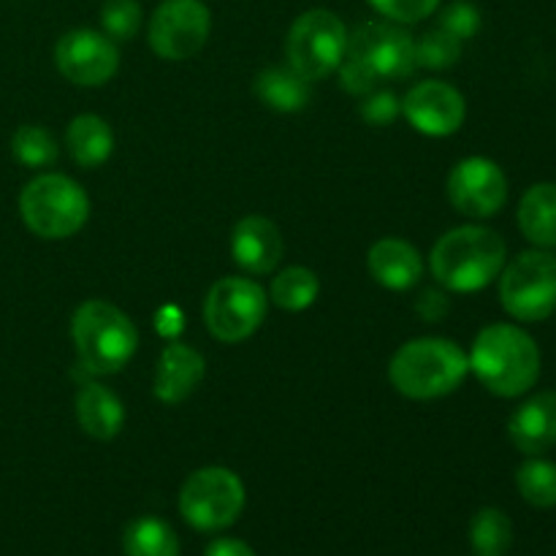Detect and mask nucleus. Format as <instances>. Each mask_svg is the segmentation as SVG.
<instances>
[{
    "instance_id": "obj_16",
    "label": "nucleus",
    "mask_w": 556,
    "mask_h": 556,
    "mask_svg": "<svg viewBox=\"0 0 556 556\" xmlns=\"http://www.w3.org/2000/svg\"><path fill=\"white\" fill-rule=\"evenodd\" d=\"M508 438L521 454L541 456L556 445V391H543L516 407L508 421Z\"/></svg>"
},
{
    "instance_id": "obj_25",
    "label": "nucleus",
    "mask_w": 556,
    "mask_h": 556,
    "mask_svg": "<svg viewBox=\"0 0 556 556\" xmlns=\"http://www.w3.org/2000/svg\"><path fill=\"white\" fill-rule=\"evenodd\" d=\"M470 543L476 556H508L514 525L500 508H483L470 521Z\"/></svg>"
},
{
    "instance_id": "obj_33",
    "label": "nucleus",
    "mask_w": 556,
    "mask_h": 556,
    "mask_svg": "<svg viewBox=\"0 0 556 556\" xmlns=\"http://www.w3.org/2000/svg\"><path fill=\"white\" fill-rule=\"evenodd\" d=\"M204 556H255V554L244 541H237V538H220V541L206 546Z\"/></svg>"
},
{
    "instance_id": "obj_14",
    "label": "nucleus",
    "mask_w": 556,
    "mask_h": 556,
    "mask_svg": "<svg viewBox=\"0 0 556 556\" xmlns=\"http://www.w3.org/2000/svg\"><path fill=\"white\" fill-rule=\"evenodd\" d=\"M402 112L410 125L427 136H451L465 123V98L445 81H421L407 92Z\"/></svg>"
},
{
    "instance_id": "obj_24",
    "label": "nucleus",
    "mask_w": 556,
    "mask_h": 556,
    "mask_svg": "<svg viewBox=\"0 0 556 556\" xmlns=\"http://www.w3.org/2000/svg\"><path fill=\"white\" fill-rule=\"evenodd\" d=\"M320 280L307 266H288L271 280V302L288 313H302L318 299Z\"/></svg>"
},
{
    "instance_id": "obj_1",
    "label": "nucleus",
    "mask_w": 556,
    "mask_h": 556,
    "mask_svg": "<svg viewBox=\"0 0 556 556\" xmlns=\"http://www.w3.org/2000/svg\"><path fill=\"white\" fill-rule=\"evenodd\" d=\"M416 41L389 22H367L348 36L342 87L351 96H369L386 79H405L416 71Z\"/></svg>"
},
{
    "instance_id": "obj_8",
    "label": "nucleus",
    "mask_w": 556,
    "mask_h": 556,
    "mask_svg": "<svg viewBox=\"0 0 556 556\" xmlns=\"http://www.w3.org/2000/svg\"><path fill=\"white\" fill-rule=\"evenodd\" d=\"M345 47L348 30L340 16L326 9H313L299 16L288 30V65L309 81L326 79L342 65Z\"/></svg>"
},
{
    "instance_id": "obj_11",
    "label": "nucleus",
    "mask_w": 556,
    "mask_h": 556,
    "mask_svg": "<svg viewBox=\"0 0 556 556\" xmlns=\"http://www.w3.org/2000/svg\"><path fill=\"white\" fill-rule=\"evenodd\" d=\"M212 16L201 0H163L150 20V47L163 60H188L206 43Z\"/></svg>"
},
{
    "instance_id": "obj_26",
    "label": "nucleus",
    "mask_w": 556,
    "mask_h": 556,
    "mask_svg": "<svg viewBox=\"0 0 556 556\" xmlns=\"http://www.w3.org/2000/svg\"><path fill=\"white\" fill-rule=\"evenodd\" d=\"M516 486L532 508H556V465L548 459H530L516 472Z\"/></svg>"
},
{
    "instance_id": "obj_32",
    "label": "nucleus",
    "mask_w": 556,
    "mask_h": 556,
    "mask_svg": "<svg viewBox=\"0 0 556 556\" xmlns=\"http://www.w3.org/2000/svg\"><path fill=\"white\" fill-rule=\"evenodd\" d=\"M362 106V117L372 125H389L394 123V117L400 114V101L394 98V92H386V90H375L369 96H364Z\"/></svg>"
},
{
    "instance_id": "obj_10",
    "label": "nucleus",
    "mask_w": 556,
    "mask_h": 556,
    "mask_svg": "<svg viewBox=\"0 0 556 556\" xmlns=\"http://www.w3.org/2000/svg\"><path fill=\"white\" fill-rule=\"evenodd\" d=\"M269 299L250 277H223L210 288L204 302V324L220 342H242L264 324Z\"/></svg>"
},
{
    "instance_id": "obj_29",
    "label": "nucleus",
    "mask_w": 556,
    "mask_h": 556,
    "mask_svg": "<svg viewBox=\"0 0 556 556\" xmlns=\"http://www.w3.org/2000/svg\"><path fill=\"white\" fill-rule=\"evenodd\" d=\"M139 0H106L101 9V25L112 41H130L141 27Z\"/></svg>"
},
{
    "instance_id": "obj_6",
    "label": "nucleus",
    "mask_w": 556,
    "mask_h": 556,
    "mask_svg": "<svg viewBox=\"0 0 556 556\" xmlns=\"http://www.w3.org/2000/svg\"><path fill=\"white\" fill-rule=\"evenodd\" d=\"M20 215L41 239H68L90 217V199L63 174H38L20 193Z\"/></svg>"
},
{
    "instance_id": "obj_5",
    "label": "nucleus",
    "mask_w": 556,
    "mask_h": 556,
    "mask_svg": "<svg viewBox=\"0 0 556 556\" xmlns=\"http://www.w3.org/2000/svg\"><path fill=\"white\" fill-rule=\"evenodd\" d=\"M71 337L87 372L117 375L139 348L134 320L103 299H90L74 313Z\"/></svg>"
},
{
    "instance_id": "obj_9",
    "label": "nucleus",
    "mask_w": 556,
    "mask_h": 556,
    "mask_svg": "<svg viewBox=\"0 0 556 556\" xmlns=\"http://www.w3.org/2000/svg\"><path fill=\"white\" fill-rule=\"evenodd\" d=\"M244 486L237 472L226 467L195 470L179 492V510L185 521L201 532H217L231 527L242 516Z\"/></svg>"
},
{
    "instance_id": "obj_23",
    "label": "nucleus",
    "mask_w": 556,
    "mask_h": 556,
    "mask_svg": "<svg viewBox=\"0 0 556 556\" xmlns=\"http://www.w3.org/2000/svg\"><path fill=\"white\" fill-rule=\"evenodd\" d=\"M125 556H179V538L166 521L141 516L123 532Z\"/></svg>"
},
{
    "instance_id": "obj_30",
    "label": "nucleus",
    "mask_w": 556,
    "mask_h": 556,
    "mask_svg": "<svg viewBox=\"0 0 556 556\" xmlns=\"http://www.w3.org/2000/svg\"><path fill=\"white\" fill-rule=\"evenodd\" d=\"M445 33H451L454 38H459V41H467V38H472L478 33V27H481V14H478V9L472 3H467V0H456V3H451L448 9L440 14V25Z\"/></svg>"
},
{
    "instance_id": "obj_18",
    "label": "nucleus",
    "mask_w": 556,
    "mask_h": 556,
    "mask_svg": "<svg viewBox=\"0 0 556 556\" xmlns=\"http://www.w3.org/2000/svg\"><path fill=\"white\" fill-rule=\"evenodd\" d=\"M375 282L389 291H407L424 277V261L405 239H380L367 255Z\"/></svg>"
},
{
    "instance_id": "obj_27",
    "label": "nucleus",
    "mask_w": 556,
    "mask_h": 556,
    "mask_svg": "<svg viewBox=\"0 0 556 556\" xmlns=\"http://www.w3.org/2000/svg\"><path fill=\"white\" fill-rule=\"evenodd\" d=\"M11 152L27 168H47L58 161V141L41 125H22L11 139Z\"/></svg>"
},
{
    "instance_id": "obj_22",
    "label": "nucleus",
    "mask_w": 556,
    "mask_h": 556,
    "mask_svg": "<svg viewBox=\"0 0 556 556\" xmlns=\"http://www.w3.org/2000/svg\"><path fill=\"white\" fill-rule=\"evenodd\" d=\"M255 96L275 112H299L309 103V79H304L299 71L288 68H264L255 76Z\"/></svg>"
},
{
    "instance_id": "obj_20",
    "label": "nucleus",
    "mask_w": 556,
    "mask_h": 556,
    "mask_svg": "<svg viewBox=\"0 0 556 556\" xmlns=\"http://www.w3.org/2000/svg\"><path fill=\"white\" fill-rule=\"evenodd\" d=\"M65 147L76 166L98 168L109 161L114 150L112 128L98 114H79L71 119L68 130H65Z\"/></svg>"
},
{
    "instance_id": "obj_15",
    "label": "nucleus",
    "mask_w": 556,
    "mask_h": 556,
    "mask_svg": "<svg viewBox=\"0 0 556 556\" xmlns=\"http://www.w3.org/2000/svg\"><path fill=\"white\" fill-rule=\"evenodd\" d=\"M231 255L250 275H269L282 258L280 228L261 215H248L233 226Z\"/></svg>"
},
{
    "instance_id": "obj_4",
    "label": "nucleus",
    "mask_w": 556,
    "mask_h": 556,
    "mask_svg": "<svg viewBox=\"0 0 556 556\" xmlns=\"http://www.w3.org/2000/svg\"><path fill=\"white\" fill-rule=\"evenodd\" d=\"M503 237L492 228L462 226L440 237L432 250V275L440 286L456 293H472L486 288L505 269Z\"/></svg>"
},
{
    "instance_id": "obj_28",
    "label": "nucleus",
    "mask_w": 556,
    "mask_h": 556,
    "mask_svg": "<svg viewBox=\"0 0 556 556\" xmlns=\"http://www.w3.org/2000/svg\"><path fill=\"white\" fill-rule=\"evenodd\" d=\"M462 58V41L445 33L443 27L427 33L421 41H416V65L418 68L443 71L451 68Z\"/></svg>"
},
{
    "instance_id": "obj_7",
    "label": "nucleus",
    "mask_w": 556,
    "mask_h": 556,
    "mask_svg": "<svg viewBox=\"0 0 556 556\" xmlns=\"http://www.w3.org/2000/svg\"><path fill=\"white\" fill-rule=\"evenodd\" d=\"M500 275V299L516 320L538 324L556 313V255L527 250Z\"/></svg>"
},
{
    "instance_id": "obj_2",
    "label": "nucleus",
    "mask_w": 556,
    "mask_h": 556,
    "mask_svg": "<svg viewBox=\"0 0 556 556\" xmlns=\"http://www.w3.org/2000/svg\"><path fill=\"white\" fill-rule=\"evenodd\" d=\"M470 369L492 394L514 400L541 378V351L525 329L510 324L486 326L472 342Z\"/></svg>"
},
{
    "instance_id": "obj_12",
    "label": "nucleus",
    "mask_w": 556,
    "mask_h": 556,
    "mask_svg": "<svg viewBox=\"0 0 556 556\" xmlns=\"http://www.w3.org/2000/svg\"><path fill=\"white\" fill-rule=\"evenodd\" d=\"M54 63L74 85L98 87L117 74L119 49L106 33L71 30L54 47Z\"/></svg>"
},
{
    "instance_id": "obj_17",
    "label": "nucleus",
    "mask_w": 556,
    "mask_h": 556,
    "mask_svg": "<svg viewBox=\"0 0 556 556\" xmlns=\"http://www.w3.org/2000/svg\"><path fill=\"white\" fill-rule=\"evenodd\" d=\"M201 380H204V358H201V353L174 342L161 353L152 389H155V396L161 402L179 405L199 389Z\"/></svg>"
},
{
    "instance_id": "obj_3",
    "label": "nucleus",
    "mask_w": 556,
    "mask_h": 556,
    "mask_svg": "<svg viewBox=\"0 0 556 556\" xmlns=\"http://www.w3.org/2000/svg\"><path fill=\"white\" fill-rule=\"evenodd\" d=\"M470 372V358L456 342L421 337L394 353L389 378L407 400H438L462 386Z\"/></svg>"
},
{
    "instance_id": "obj_19",
    "label": "nucleus",
    "mask_w": 556,
    "mask_h": 556,
    "mask_svg": "<svg viewBox=\"0 0 556 556\" xmlns=\"http://www.w3.org/2000/svg\"><path fill=\"white\" fill-rule=\"evenodd\" d=\"M76 421L90 438L112 440L123 429L125 407L106 386L85 383L76 391Z\"/></svg>"
},
{
    "instance_id": "obj_13",
    "label": "nucleus",
    "mask_w": 556,
    "mask_h": 556,
    "mask_svg": "<svg viewBox=\"0 0 556 556\" xmlns=\"http://www.w3.org/2000/svg\"><path fill=\"white\" fill-rule=\"evenodd\" d=\"M448 199L467 217H492L508 201V179L489 157H465L448 177Z\"/></svg>"
},
{
    "instance_id": "obj_21",
    "label": "nucleus",
    "mask_w": 556,
    "mask_h": 556,
    "mask_svg": "<svg viewBox=\"0 0 556 556\" xmlns=\"http://www.w3.org/2000/svg\"><path fill=\"white\" fill-rule=\"evenodd\" d=\"M519 228L538 248H556V185H532L521 195Z\"/></svg>"
},
{
    "instance_id": "obj_31",
    "label": "nucleus",
    "mask_w": 556,
    "mask_h": 556,
    "mask_svg": "<svg viewBox=\"0 0 556 556\" xmlns=\"http://www.w3.org/2000/svg\"><path fill=\"white\" fill-rule=\"evenodd\" d=\"M375 11L386 16V20L402 22V25H413L432 14L440 5V0H369Z\"/></svg>"
}]
</instances>
